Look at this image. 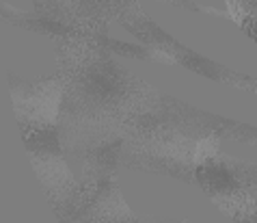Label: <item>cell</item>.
<instances>
[{
    "instance_id": "7a4b0ae2",
    "label": "cell",
    "mask_w": 257,
    "mask_h": 223,
    "mask_svg": "<svg viewBox=\"0 0 257 223\" xmlns=\"http://www.w3.org/2000/svg\"><path fill=\"white\" fill-rule=\"evenodd\" d=\"M24 136V145L31 152V156H61V134L56 124H28L20 121Z\"/></svg>"
},
{
    "instance_id": "6da1fadb",
    "label": "cell",
    "mask_w": 257,
    "mask_h": 223,
    "mask_svg": "<svg viewBox=\"0 0 257 223\" xmlns=\"http://www.w3.org/2000/svg\"><path fill=\"white\" fill-rule=\"evenodd\" d=\"M65 85L59 78H41L35 83L11 78V96L18 121L54 124L65 102Z\"/></svg>"
}]
</instances>
